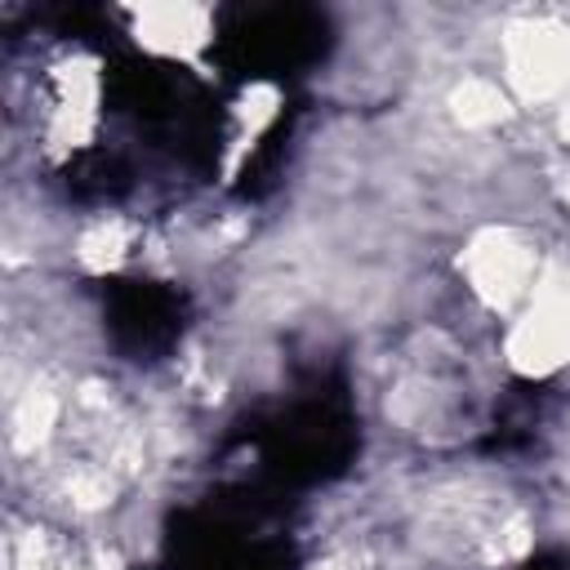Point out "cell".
Wrapping results in <instances>:
<instances>
[{"mask_svg": "<svg viewBox=\"0 0 570 570\" xmlns=\"http://www.w3.org/2000/svg\"><path fill=\"white\" fill-rule=\"evenodd\" d=\"M561 196H566V200H570V187H566V191H561Z\"/></svg>", "mask_w": 570, "mask_h": 570, "instance_id": "obj_11", "label": "cell"}, {"mask_svg": "<svg viewBox=\"0 0 570 570\" xmlns=\"http://www.w3.org/2000/svg\"><path fill=\"white\" fill-rule=\"evenodd\" d=\"M276 102H281V94H276V85H254V89H245L240 94V102H236V120H240V134H236V151H232V160H227V169H236V160L254 147V138L272 125V116H276Z\"/></svg>", "mask_w": 570, "mask_h": 570, "instance_id": "obj_8", "label": "cell"}, {"mask_svg": "<svg viewBox=\"0 0 570 570\" xmlns=\"http://www.w3.org/2000/svg\"><path fill=\"white\" fill-rule=\"evenodd\" d=\"M129 245H134V227H129L125 218H98V223L85 227L76 254H80V263H85L89 272H111V267L125 263Z\"/></svg>", "mask_w": 570, "mask_h": 570, "instance_id": "obj_7", "label": "cell"}, {"mask_svg": "<svg viewBox=\"0 0 570 570\" xmlns=\"http://www.w3.org/2000/svg\"><path fill=\"white\" fill-rule=\"evenodd\" d=\"M472 294L499 312L517 307L521 298L534 294V272H539V258H534V245L521 240L517 232L508 227H485L472 236V245L463 249L459 258Z\"/></svg>", "mask_w": 570, "mask_h": 570, "instance_id": "obj_2", "label": "cell"}, {"mask_svg": "<svg viewBox=\"0 0 570 570\" xmlns=\"http://www.w3.org/2000/svg\"><path fill=\"white\" fill-rule=\"evenodd\" d=\"M508 85L525 102H543L570 85V27L552 18H521L503 31Z\"/></svg>", "mask_w": 570, "mask_h": 570, "instance_id": "obj_1", "label": "cell"}, {"mask_svg": "<svg viewBox=\"0 0 570 570\" xmlns=\"http://www.w3.org/2000/svg\"><path fill=\"white\" fill-rule=\"evenodd\" d=\"M214 18L200 4H142L134 9V40L151 53L196 62V53L209 45Z\"/></svg>", "mask_w": 570, "mask_h": 570, "instance_id": "obj_5", "label": "cell"}, {"mask_svg": "<svg viewBox=\"0 0 570 570\" xmlns=\"http://www.w3.org/2000/svg\"><path fill=\"white\" fill-rule=\"evenodd\" d=\"M561 134L570 138V102H566V111H561Z\"/></svg>", "mask_w": 570, "mask_h": 570, "instance_id": "obj_10", "label": "cell"}, {"mask_svg": "<svg viewBox=\"0 0 570 570\" xmlns=\"http://www.w3.org/2000/svg\"><path fill=\"white\" fill-rule=\"evenodd\" d=\"M53 419H58V401H53V392H49V387H31V392L13 405V441H18L22 450L40 445V441L49 436Z\"/></svg>", "mask_w": 570, "mask_h": 570, "instance_id": "obj_9", "label": "cell"}, {"mask_svg": "<svg viewBox=\"0 0 570 570\" xmlns=\"http://www.w3.org/2000/svg\"><path fill=\"white\" fill-rule=\"evenodd\" d=\"M450 111H454L459 125H468V129H485V125L508 120L512 102H508V94H503L494 80L472 76V80H463V85L450 94Z\"/></svg>", "mask_w": 570, "mask_h": 570, "instance_id": "obj_6", "label": "cell"}, {"mask_svg": "<svg viewBox=\"0 0 570 570\" xmlns=\"http://www.w3.org/2000/svg\"><path fill=\"white\" fill-rule=\"evenodd\" d=\"M98 62L67 58L53 67V111H49V142L58 151L85 147L98 125Z\"/></svg>", "mask_w": 570, "mask_h": 570, "instance_id": "obj_4", "label": "cell"}, {"mask_svg": "<svg viewBox=\"0 0 570 570\" xmlns=\"http://www.w3.org/2000/svg\"><path fill=\"white\" fill-rule=\"evenodd\" d=\"M508 361L521 374H552L570 361V272L534 285L525 316L508 334Z\"/></svg>", "mask_w": 570, "mask_h": 570, "instance_id": "obj_3", "label": "cell"}]
</instances>
